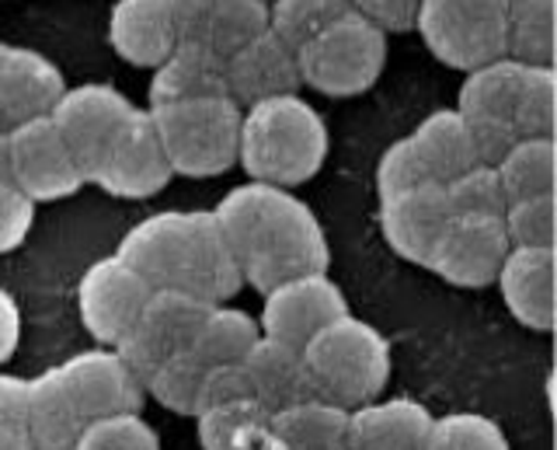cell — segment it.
Segmentation results:
<instances>
[{
  "mask_svg": "<svg viewBox=\"0 0 557 450\" xmlns=\"http://www.w3.org/2000/svg\"><path fill=\"white\" fill-rule=\"evenodd\" d=\"M237 398H251V385H248V374H244V363H216V367H206L199 409L237 402Z\"/></svg>",
  "mask_w": 557,
  "mask_h": 450,
  "instance_id": "42",
  "label": "cell"
},
{
  "mask_svg": "<svg viewBox=\"0 0 557 450\" xmlns=\"http://www.w3.org/2000/svg\"><path fill=\"white\" fill-rule=\"evenodd\" d=\"M144 380L115 345L74 353L28 380V433L35 450H74L81 433L119 412H144Z\"/></svg>",
  "mask_w": 557,
  "mask_h": 450,
  "instance_id": "2",
  "label": "cell"
},
{
  "mask_svg": "<svg viewBox=\"0 0 557 450\" xmlns=\"http://www.w3.org/2000/svg\"><path fill=\"white\" fill-rule=\"evenodd\" d=\"M213 217L234 252L240 280L261 293L289 276L324 272L331 266L318 214L286 185L240 182L213 206Z\"/></svg>",
  "mask_w": 557,
  "mask_h": 450,
  "instance_id": "1",
  "label": "cell"
},
{
  "mask_svg": "<svg viewBox=\"0 0 557 450\" xmlns=\"http://www.w3.org/2000/svg\"><path fill=\"white\" fill-rule=\"evenodd\" d=\"M178 42L168 0H115L109 11V46L129 66H157Z\"/></svg>",
  "mask_w": 557,
  "mask_h": 450,
  "instance_id": "21",
  "label": "cell"
},
{
  "mask_svg": "<svg viewBox=\"0 0 557 450\" xmlns=\"http://www.w3.org/2000/svg\"><path fill=\"white\" fill-rule=\"evenodd\" d=\"M554 168H557L554 136H519L495 165L498 182L505 188V203L530 199V196H550L554 193Z\"/></svg>",
  "mask_w": 557,
  "mask_h": 450,
  "instance_id": "29",
  "label": "cell"
},
{
  "mask_svg": "<svg viewBox=\"0 0 557 450\" xmlns=\"http://www.w3.org/2000/svg\"><path fill=\"white\" fill-rule=\"evenodd\" d=\"M8 165H11V182L32 203L70 199L87 182L49 115L25 119V123L8 130Z\"/></svg>",
  "mask_w": 557,
  "mask_h": 450,
  "instance_id": "11",
  "label": "cell"
},
{
  "mask_svg": "<svg viewBox=\"0 0 557 450\" xmlns=\"http://www.w3.org/2000/svg\"><path fill=\"white\" fill-rule=\"evenodd\" d=\"M136 112L133 101L119 88L104 81H87V84H66V92L52 106L49 119L60 130L63 144L81 165L84 179L91 182L95 168L115 144V136L126 126V119Z\"/></svg>",
  "mask_w": 557,
  "mask_h": 450,
  "instance_id": "10",
  "label": "cell"
},
{
  "mask_svg": "<svg viewBox=\"0 0 557 450\" xmlns=\"http://www.w3.org/2000/svg\"><path fill=\"white\" fill-rule=\"evenodd\" d=\"M453 206L443 182H418L380 196V234L408 263H425L432 241L440 238Z\"/></svg>",
  "mask_w": 557,
  "mask_h": 450,
  "instance_id": "16",
  "label": "cell"
},
{
  "mask_svg": "<svg viewBox=\"0 0 557 450\" xmlns=\"http://www.w3.org/2000/svg\"><path fill=\"white\" fill-rule=\"evenodd\" d=\"M418 182H435V179L429 175L422 154L414 150L411 136H400V141H394L376 161V193L387 196V193H397V188H408Z\"/></svg>",
  "mask_w": 557,
  "mask_h": 450,
  "instance_id": "40",
  "label": "cell"
},
{
  "mask_svg": "<svg viewBox=\"0 0 557 450\" xmlns=\"http://www.w3.org/2000/svg\"><path fill=\"white\" fill-rule=\"evenodd\" d=\"M22 342V307L11 297V290L0 287V363H8Z\"/></svg>",
  "mask_w": 557,
  "mask_h": 450,
  "instance_id": "45",
  "label": "cell"
},
{
  "mask_svg": "<svg viewBox=\"0 0 557 450\" xmlns=\"http://www.w3.org/2000/svg\"><path fill=\"white\" fill-rule=\"evenodd\" d=\"M345 311H348V297L327 276V269L300 272L261 293L258 328H261V336L304 350L310 336H318L327 321L342 318Z\"/></svg>",
  "mask_w": 557,
  "mask_h": 450,
  "instance_id": "12",
  "label": "cell"
},
{
  "mask_svg": "<svg viewBox=\"0 0 557 450\" xmlns=\"http://www.w3.org/2000/svg\"><path fill=\"white\" fill-rule=\"evenodd\" d=\"M345 11H352L348 0H269V28L296 49Z\"/></svg>",
  "mask_w": 557,
  "mask_h": 450,
  "instance_id": "35",
  "label": "cell"
},
{
  "mask_svg": "<svg viewBox=\"0 0 557 450\" xmlns=\"http://www.w3.org/2000/svg\"><path fill=\"white\" fill-rule=\"evenodd\" d=\"M202 377H206V363L191 350H182L144 374V391L161 409H168L174 415H188L191 419V415L199 412Z\"/></svg>",
  "mask_w": 557,
  "mask_h": 450,
  "instance_id": "31",
  "label": "cell"
},
{
  "mask_svg": "<svg viewBox=\"0 0 557 450\" xmlns=\"http://www.w3.org/2000/svg\"><path fill=\"white\" fill-rule=\"evenodd\" d=\"M348 8L359 11L362 19H370L376 28H383L391 36V32H411L414 28L422 0H348Z\"/></svg>",
  "mask_w": 557,
  "mask_h": 450,
  "instance_id": "43",
  "label": "cell"
},
{
  "mask_svg": "<svg viewBox=\"0 0 557 450\" xmlns=\"http://www.w3.org/2000/svg\"><path fill=\"white\" fill-rule=\"evenodd\" d=\"M422 450H512V443L492 415L449 412V415H432Z\"/></svg>",
  "mask_w": 557,
  "mask_h": 450,
  "instance_id": "33",
  "label": "cell"
},
{
  "mask_svg": "<svg viewBox=\"0 0 557 450\" xmlns=\"http://www.w3.org/2000/svg\"><path fill=\"white\" fill-rule=\"evenodd\" d=\"M240 363L244 374H248L251 398L265 412L286 409L293 402H304V398H318V391L310 385V374L304 367V353L296 345L261 336Z\"/></svg>",
  "mask_w": 557,
  "mask_h": 450,
  "instance_id": "22",
  "label": "cell"
},
{
  "mask_svg": "<svg viewBox=\"0 0 557 450\" xmlns=\"http://www.w3.org/2000/svg\"><path fill=\"white\" fill-rule=\"evenodd\" d=\"M557 0H509L505 4V57L530 66H554Z\"/></svg>",
  "mask_w": 557,
  "mask_h": 450,
  "instance_id": "30",
  "label": "cell"
},
{
  "mask_svg": "<svg viewBox=\"0 0 557 450\" xmlns=\"http://www.w3.org/2000/svg\"><path fill=\"white\" fill-rule=\"evenodd\" d=\"M432 412L414 398H373L348 409L345 450H422Z\"/></svg>",
  "mask_w": 557,
  "mask_h": 450,
  "instance_id": "19",
  "label": "cell"
},
{
  "mask_svg": "<svg viewBox=\"0 0 557 450\" xmlns=\"http://www.w3.org/2000/svg\"><path fill=\"white\" fill-rule=\"evenodd\" d=\"M527 74V63H519L512 57H495L487 63H478L463 71V84L457 95V109L470 126H512L519 84ZM519 136V133H516Z\"/></svg>",
  "mask_w": 557,
  "mask_h": 450,
  "instance_id": "24",
  "label": "cell"
},
{
  "mask_svg": "<svg viewBox=\"0 0 557 450\" xmlns=\"http://www.w3.org/2000/svg\"><path fill=\"white\" fill-rule=\"evenodd\" d=\"M348 409L327 398H304L269 412L265 450H345Z\"/></svg>",
  "mask_w": 557,
  "mask_h": 450,
  "instance_id": "25",
  "label": "cell"
},
{
  "mask_svg": "<svg viewBox=\"0 0 557 450\" xmlns=\"http://www.w3.org/2000/svg\"><path fill=\"white\" fill-rule=\"evenodd\" d=\"M443 185H446L453 214H502L505 210V188L498 182L495 165H470Z\"/></svg>",
  "mask_w": 557,
  "mask_h": 450,
  "instance_id": "38",
  "label": "cell"
},
{
  "mask_svg": "<svg viewBox=\"0 0 557 450\" xmlns=\"http://www.w3.org/2000/svg\"><path fill=\"white\" fill-rule=\"evenodd\" d=\"M191 419H196L202 450H265L269 412L255 398L199 409Z\"/></svg>",
  "mask_w": 557,
  "mask_h": 450,
  "instance_id": "27",
  "label": "cell"
},
{
  "mask_svg": "<svg viewBox=\"0 0 557 450\" xmlns=\"http://www.w3.org/2000/svg\"><path fill=\"white\" fill-rule=\"evenodd\" d=\"M327 144L321 112L300 92L275 95L244 106L237 165L248 179L296 188L324 168Z\"/></svg>",
  "mask_w": 557,
  "mask_h": 450,
  "instance_id": "4",
  "label": "cell"
},
{
  "mask_svg": "<svg viewBox=\"0 0 557 450\" xmlns=\"http://www.w3.org/2000/svg\"><path fill=\"white\" fill-rule=\"evenodd\" d=\"M216 0H168V11H171V22L178 39H202V28L213 14Z\"/></svg>",
  "mask_w": 557,
  "mask_h": 450,
  "instance_id": "44",
  "label": "cell"
},
{
  "mask_svg": "<svg viewBox=\"0 0 557 450\" xmlns=\"http://www.w3.org/2000/svg\"><path fill=\"white\" fill-rule=\"evenodd\" d=\"M258 339H261L258 318H251L248 311L209 304L188 350L196 353L206 367H216V363H240L251 353V345Z\"/></svg>",
  "mask_w": 557,
  "mask_h": 450,
  "instance_id": "28",
  "label": "cell"
},
{
  "mask_svg": "<svg viewBox=\"0 0 557 450\" xmlns=\"http://www.w3.org/2000/svg\"><path fill=\"white\" fill-rule=\"evenodd\" d=\"M223 77H226V95L240 109L261 98L293 95L304 88L296 49L286 39H278L272 28L234 49L231 57H223Z\"/></svg>",
  "mask_w": 557,
  "mask_h": 450,
  "instance_id": "17",
  "label": "cell"
},
{
  "mask_svg": "<svg viewBox=\"0 0 557 450\" xmlns=\"http://www.w3.org/2000/svg\"><path fill=\"white\" fill-rule=\"evenodd\" d=\"M502 223L512 248H554V231H557L554 193L505 203Z\"/></svg>",
  "mask_w": 557,
  "mask_h": 450,
  "instance_id": "36",
  "label": "cell"
},
{
  "mask_svg": "<svg viewBox=\"0 0 557 450\" xmlns=\"http://www.w3.org/2000/svg\"><path fill=\"white\" fill-rule=\"evenodd\" d=\"M206 307L209 301L191 297L185 290H150V297L139 307L129 332L115 342L119 356L144 380V374L161 360L188 350Z\"/></svg>",
  "mask_w": 557,
  "mask_h": 450,
  "instance_id": "13",
  "label": "cell"
},
{
  "mask_svg": "<svg viewBox=\"0 0 557 450\" xmlns=\"http://www.w3.org/2000/svg\"><path fill=\"white\" fill-rule=\"evenodd\" d=\"M554 248H509L495 276L509 315L530 332L554 328Z\"/></svg>",
  "mask_w": 557,
  "mask_h": 450,
  "instance_id": "20",
  "label": "cell"
},
{
  "mask_svg": "<svg viewBox=\"0 0 557 450\" xmlns=\"http://www.w3.org/2000/svg\"><path fill=\"white\" fill-rule=\"evenodd\" d=\"M147 297L150 283L112 252L84 269L77 283V315L98 345H115L129 332Z\"/></svg>",
  "mask_w": 557,
  "mask_h": 450,
  "instance_id": "14",
  "label": "cell"
},
{
  "mask_svg": "<svg viewBox=\"0 0 557 450\" xmlns=\"http://www.w3.org/2000/svg\"><path fill=\"white\" fill-rule=\"evenodd\" d=\"M300 81L327 98H352L370 92L387 63V32L376 28L359 11L324 25L318 36L296 46Z\"/></svg>",
  "mask_w": 557,
  "mask_h": 450,
  "instance_id": "7",
  "label": "cell"
},
{
  "mask_svg": "<svg viewBox=\"0 0 557 450\" xmlns=\"http://www.w3.org/2000/svg\"><path fill=\"white\" fill-rule=\"evenodd\" d=\"M509 248L502 214H449L422 266L449 287L481 290L495 283Z\"/></svg>",
  "mask_w": 557,
  "mask_h": 450,
  "instance_id": "9",
  "label": "cell"
},
{
  "mask_svg": "<svg viewBox=\"0 0 557 450\" xmlns=\"http://www.w3.org/2000/svg\"><path fill=\"white\" fill-rule=\"evenodd\" d=\"M174 175L213 179L237 165L240 115L244 109L231 95H209L147 109Z\"/></svg>",
  "mask_w": 557,
  "mask_h": 450,
  "instance_id": "6",
  "label": "cell"
},
{
  "mask_svg": "<svg viewBox=\"0 0 557 450\" xmlns=\"http://www.w3.org/2000/svg\"><path fill=\"white\" fill-rule=\"evenodd\" d=\"M35 228V203L14 182H0V255L22 248Z\"/></svg>",
  "mask_w": 557,
  "mask_h": 450,
  "instance_id": "41",
  "label": "cell"
},
{
  "mask_svg": "<svg viewBox=\"0 0 557 450\" xmlns=\"http://www.w3.org/2000/svg\"><path fill=\"white\" fill-rule=\"evenodd\" d=\"M63 92L66 77L46 53L4 42L0 49V119L8 130L25 119L49 115Z\"/></svg>",
  "mask_w": 557,
  "mask_h": 450,
  "instance_id": "18",
  "label": "cell"
},
{
  "mask_svg": "<svg viewBox=\"0 0 557 450\" xmlns=\"http://www.w3.org/2000/svg\"><path fill=\"white\" fill-rule=\"evenodd\" d=\"M115 255L126 258L150 290H185L209 304H226L244 287L213 210L150 214L122 234Z\"/></svg>",
  "mask_w": 557,
  "mask_h": 450,
  "instance_id": "3",
  "label": "cell"
},
{
  "mask_svg": "<svg viewBox=\"0 0 557 450\" xmlns=\"http://www.w3.org/2000/svg\"><path fill=\"white\" fill-rule=\"evenodd\" d=\"M74 450H161V440L139 412H119L87 426Z\"/></svg>",
  "mask_w": 557,
  "mask_h": 450,
  "instance_id": "37",
  "label": "cell"
},
{
  "mask_svg": "<svg viewBox=\"0 0 557 450\" xmlns=\"http://www.w3.org/2000/svg\"><path fill=\"white\" fill-rule=\"evenodd\" d=\"M414 32L429 53L453 66H470L505 57V4L502 0H422Z\"/></svg>",
  "mask_w": 557,
  "mask_h": 450,
  "instance_id": "8",
  "label": "cell"
},
{
  "mask_svg": "<svg viewBox=\"0 0 557 450\" xmlns=\"http://www.w3.org/2000/svg\"><path fill=\"white\" fill-rule=\"evenodd\" d=\"M0 450H35L28 433V380L0 374Z\"/></svg>",
  "mask_w": 557,
  "mask_h": 450,
  "instance_id": "39",
  "label": "cell"
},
{
  "mask_svg": "<svg viewBox=\"0 0 557 450\" xmlns=\"http://www.w3.org/2000/svg\"><path fill=\"white\" fill-rule=\"evenodd\" d=\"M502 4H509V0H502Z\"/></svg>",
  "mask_w": 557,
  "mask_h": 450,
  "instance_id": "48",
  "label": "cell"
},
{
  "mask_svg": "<svg viewBox=\"0 0 557 450\" xmlns=\"http://www.w3.org/2000/svg\"><path fill=\"white\" fill-rule=\"evenodd\" d=\"M171 179V161L147 109H136L126 119V126H122L115 144L91 175L95 185H101L104 193L119 199H150L161 188H168Z\"/></svg>",
  "mask_w": 557,
  "mask_h": 450,
  "instance_id": "15",
  "label": "cell"
},
{
  "mask_svg": "<svg viewBox=\"0 0 557 450\" xmlns=\"http://www.w3.org/2000/svg\"><path fill=\"white\" fill-rule=\"evenodd\" d=\"M0 182H11V165H8V130L0 133Z\"/></svg>",
  "mask_w": 557,
  "mask_h": 450,
  "instance_id": "46",
  "label": "cell"
},
{
  "mask_svg": "<svg viewBox=\"0 0 557 450\" xmlns=\"http://www.w3.org/2000/svg\"><path fill=\"white\" fill-rule=\"evenodd\" d=\"M150 71V106L226 95L223 57H216L199 39H178L171 46V53Z\"/></svg>",
  "mask_w": 557,
  "mask_h": 450,
  "instance_id": "23",
  "label": "cell"
},
{
  "mask_svg": "<svg viewBox=\"0 0 557 450\" xmlns=\"http://www.w3.org/2000/svg\"><path fill=\"white\" fill-rule=\"evenodd\" d=\"M408 136L414 150L422 154V161L435 182H449L453 175H460L463 168L481 165L474 150V136H470L467 119L457 109L429 112Z\"/></svg>",
  "mask_w": 557,
  "mask_h": 450,
  "instance_id": "26",
  "label": "cell"
},
{
  "mask_svg": "<svg viewBox=\"0 0 557 450\" xmlns=\"http://www.w3.org/2000/svg\"><path fill=\"white\" fill-rule=\"evenodd\" d=\"M300 353L318 398H327L342 409L373 402L387 391L394 367L391 345L376 325L356 318L352 311L327 321L318 336H310Z\"/></svg>",
  "mask_w": 557,
  "mask_h": 450,
  "instance_id": "5",
  "label": "cell"
},
{
  "mask_svg": "<svg viewBox=\"0 0 557 450\" xmlns=\"http://www.w3.org/2000/svg\"><path fill=\"white\" fill-rule=\"evenodd\" d=\"M265 28H269V0H216L199 42H206L216 57H231L234 49L251 42Z\"/></svg>",
  "mask_w": 557,
  "mask_h": 450,
  "instance_id": "32",
  "label": "cell"
},
{
  "mask_svg": "<svg viewBox=\"0 0 557 450\" xmlns=\"http://www.w3.org/2000/svg\"><path fill=\"white\" fill-rule=\"evenodd\" d=\"M557 115V71L554 66H530L522 74L512 126L519 136H554Z\"/></svg>",
  "mask_w": 557,
  "mask_h": 450,
  "instance_id": "34",
  "label": "cell"
},
{
  "mask_svg": "<svg viewBox=\"0 0 557 450\" xmlns=\"http://www.w3.org/2000/svg\"><path fill=\"white\" fill-rule=\"evenodd\" d=\"M4 130H8V126H4V119H0V133H4Z\"/></svg>",
  "mask_w": 557,
  "mask_h": 450,
  "instance_id": "47",
  "label": "cell"
}]
</instances>
